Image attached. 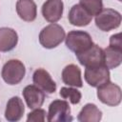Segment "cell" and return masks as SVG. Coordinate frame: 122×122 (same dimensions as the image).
Segmentation results:
<instances>
[{"label":"cell","mask_w":122,"mask_h":122,"mask_svg":"<svg viewBox=\"0 0 122 122\" xmlns=\"http://www.w3.org/2000/svg\"><path fill=\"white\" fill-rule=\"evenodd\" d=\"M65 39L64 29L55 23H51L39 33V42L46 49H53L57 47Z\"/></svg>","instance_id":"6da1fadb"},{"label":"cell","mask_w":122,"mask_h":122,"mask_svg":"<svg viewBox=\"0 0 122 122\" xmlns=\"http://www.w3.org/2000/svg\"><path fill=\"white\" fill-rule=\"evenodd\" d=\"M26 74L25 65L18 59H10L2 68L1 75L3 80L9 85L19 84Z\"/></svg>","instance_id":"7a4b0ae2"},{"label":"cell","mask_w":122,"mask_h":122,"mask_svg":"<svg viewBox=\"0 0 122 122\" xmlns=\"http://www.w3.org/2000/svg\"><path fill=\"white\" fill-rule=\"evenodd\" d=\"M65 43L69 50L75 54L90 48L93 42L90 33L83 30H71L65 37Z\"/></svg>","instance_id":"3957f363"},{"label":"cell","mask_w":122,"mask_h":122,"mask_svg":"<svg viewBox=\"0 0 122 122\" xmlns=\"http://www.w3.org/2000/svg\"><path fill=\"white\" fill-rule=\"evenodd\" d=\"M121 14L112 9H102L101 11L95 15V25L102 31H110L117 29L121 24Z\"/></svg>","instance_id":"277c9868"},{"label":"cell","mask_w":122,"mask_h":122,"mask_svg":"<svg viewBox=\"0 0 122 122\" xmlns=\"http://www.w3.org/2000/svg\"><path fill=\"white\" fill-rule=\"evenodd\" d=\"M97 97L103 104L115 107L121 102L122 92L118 85L109 81L97 87Z\"/></svg>","instance_id":"5b68a950"},{"label":"cell","mask_w":122,"mask_h":122,"mask_svg":"<svg viewBox=\"0 0 122 122\" xmlns=\"http://www.w3.org/2000/svg\"><path fill=\"white\" fill-rule=\"evenodd\" d=\"M47 120L49 122H70L72 120L71 108L66 100H53L49 106Z\"/></svg>","instance_id":"8992f818"},{"label":"cell","mask_w":122,"mask_h":122,"mask_svg":"<svg viewBox=\"0 0 122 122\" xmlns=\"http://www.w3.org/2000/svg\"><path fill=\"white\" fill-rule=\"evenodd\" d=\"M79 63L83 66L87 67H94L104 64V52L103 49L99 46L92 44L87 50L75 54Z\"/></svg>","instance_id":"52a82bcc"},{"label":"cell","mask_w":122,"mask_h":122,"mask_svg":"<svg viewBox=\"0 0 122 122\" xmlns=\"http://www.w3.org/2000/svg\"><path fill=\"white\" fill-rule=\"evenodd\" d=\"M86 82L94 88H97L110 81V71L105 65L87 67L84 72Z\"/></svg>","instance_id":"ba28073f"},{"label":"cell","mask_w":122,"mask_h":122,"mask_svg":"<svg viewBox=\"0 0 122 122\" xmlns=\"http://www.w3.org/2000/svg\"><path fill=\"white\" fill-rule=\"evenodd\" d=\"M64 4L62 0H46L42 6V15L50 23H55L62 17Z\"/></svg>","instance_id":"9c48e42d"},{"label":"cell","mask_w":122,"mask_h":122,"mask_svg":"<svg viewBox=\"0 0 122 122\" xmlns=\"http://www.w3.org/2000/svg\"><path fill=\"white\" fill-rule=\"evenodd\" d=\"M28 108L34 110L40 108L45 100V92L35 85H28L22 92Z\"/></svg>","instance_id":"30bf717a"},{"label":"cell","mask_w":122,"mask_h":122,"mask_svg":"<svg viewBox=\"0 0 122 122\" xmlns=\"http://www.w3.org/2000/svg\"><path fill=\"white\" fill-rule=\"evenodd\" d=\"M32 81L35 86L49 94L56 91V83L52 80L51 74L44 69H37L32 75Z\"/></svg>","instance_id":"8fae6325"},{"label":"cell","mask_w":122,"mask_h":122,"mask_svg":"<svg viewBox=\"0 0 122 122\" xmlns=\"http://www.w3.org/2000/svg\"><path fill=\"white\" fill-rule=\"evenodd\" d=\"M25 106L23 101L18 96H13L9 99L6 110H5V117L10 122H16L20 120L24 114Z\"/></svg>","instance_id":"7c38bea8"},{"label":"cell","mask_w":122,"mask_h":122,"mask_svg":"<svg viewBox=\"0 0 122 122\" xmlns=\"http://www.w3.org/2000/svg\"><path fill=\"white\" fill-rule=\"evenodd\" d=\"M68 19L69 22L73 26L84 27L91 23L92 16L80 4H76L71 8L68 14Z\"/></svg>","instance_id":"4fadbf2b"},{"label":"cell","mask_w":122,"mask_h":122,"mask_svg":"<svg viewBox=\"0 0 122 122\" xmlns=\"http://www.w3.org/2000/svg\"><path fill=\"white\" fill-rule=\"evenodd\" d=\"M16 11L22 20L31 22L36 18L37 7L33 0H18L16 2Z\"/></svg>","instance_id":"5bb4252c"},{"label":"cell","mask_w":122,"mask_h":122,"mask_svg":"<svg viewBox=\"0 0 122 122\" xmlns=\"http://www.w3.org/2000/svg\"><path fill=\"white\" fill-rule=\"evenodd\" d=\"M61 76L64 84L68 86L77 87V88H81L83 86V82L81 78V71L74 64H70L66 66L62 71Z\"/></svg>","instance_id":"9a60e30c"},{"label":"cell","mask_w":122,"mask_h":122,"mask_svg":"<svg viewBox=\"0 0 122 122\" xmlns=\"http://www.w3.org/2000/svg\"><path fill=\"white\" fill-rule=\"evenodd\" d=\"M18 42V35L11 28H0V51H10L13 50Z\"/></svg>","instance_id":"2e32d148"},{"label":"cell","mask_w":122,"mask_h":122,"mask_svg":"<svg viewBox=\"0 0 122 122\" xmlns=\"http://www.w3.org/2000/svg\"><path fill=\"white\" fill-rule=\"evenodd\" d=\"M104 52V64L110 69L118 67L122 62V47L109 46L103 50Z\"/></svg>","instance_id":"e0dca14e"},{"label":"cell","mask_w":122,"mask_h":122,"mask_svg":"<svg viewBox=\"0 0 122 122\" xmlns=\"http://www.w3.org/2000/svg\"><path fill=\"white\" fill-rule=\"evenodd\" d=\"M102 118V112L96 105L88 103L86 104L77 115V120L80 122H99Z\"/></svg>","instance_id":"ac0fdd59"},{"label":"cell","mask_w":122,"mask_h":122,"mask_svg":"<svg viewBox=\"0 0 122 122\" xmlns=\"http://www.w3.org/2000/svg\"><path fill=\"white\" fill-rule=\"evenodd\" d=\"M59 94L64 99H70L71 103L73 105L78 104L82 97V94L78 90L74 88H68V87H62L59 92Z\"/></svg>","instance_id":"d6986e66"},{"label":"cell","mask_w":122,"mask_h":122,"mask_svg":"<svg viewBox=\"0 0 122 122\" xmlns=\"http://www.w3.org/2000/svg\"><path fill=\"white\" fill-rule=\"evenodd\" d=\"M79 4L92 15L98 14L103 9L102 0H80Z\"/></svg>","instance_id":"ffe728a7"},{"label":"cell","mask_w":122,"mask_h":122,"mask_svg":"<svg viewBox=\"0 0 122 122\" xmlns=\"http://www.w3.org/2000/svg\"><path fill=\"white\" fill-rule=\"evenodd\" d=\"M46 111L40 108L34 109L31 112L28 114L27 121L28 122H44L46 119Z\"/></svg>","instance_id":"44dd1931"},{"label":"cell","mask_w":122,"mask_h":122,"mask_svg":"<svg viewBox=\"0 0 122 122\" xmlns=\"http://www.w3.org/2000/svg\"><path fill=\"white\" fill-rule=\"evenodd\" d=\"M110 46H115V47H122L121 42V33L118 32L116 34H113L110 38Z\"/></svg>","instance_id":"7402d4cb"}]
</instances>
